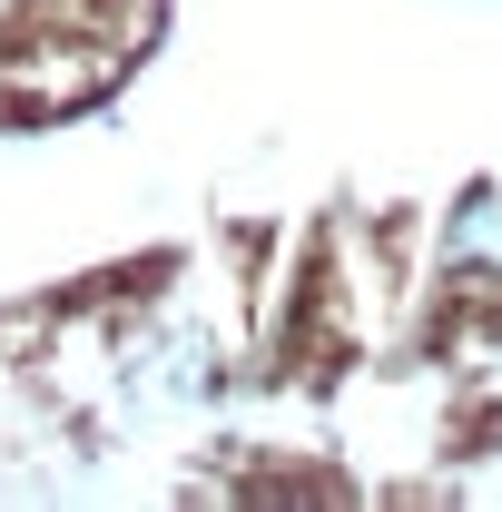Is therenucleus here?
Returning <instances> with one entry per match:
<instances>
[{
  "label": "nucleus",
  "mask_w": 502,
  "mask_h": 512,
  "mask_svg": "<svg viewBox=\"0 0 502 512\" xmlns=\"http://www.w3.org/2000/svg\"><path fill=\"white\" fill-rule=\"evenodd\" d=\"M443 256H453L463 276H473V266H502V188H493V178L453 207V237H443Z\"/></svg>",
  "instance_id": "nucleus-1"
}]
</instances>
